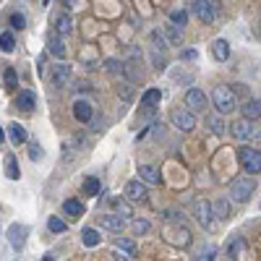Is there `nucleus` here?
I'll use <instances>...</instances> for the list:
<instances>
[{
    "instance_id": "1",
    "label": "nucleus",
    "mask_w": 261,
    "mask_h": 261,
    "mask_svg": "<svg viewBox=\"0 0 261 261\" xmlns=\"http://www.w3.org/2000/svg\"><path fill=\"white\" fill-rule=\"evenodd\" d=\"M256 191V178L251 175H238L232 183H230V199L238 201V204H248L251 196Z\"/></svg>"
},
{
    "instance_id": "2",
    "label": "nucleus",
    "mask_w": 261,
    "mask_h": 261,
    "mask_svg": "<svg viewBox=\"0 0 261 261\" xmlns=\"http://www.w3.org/2000/svg\"><path fill=\"white\" fill-rule=\"evenodd\" d=\"M212 102H214V110H217V113L227 115V113L235 110L238 97H235V92L230 89V86H217V89L212 92Z\"/></svg>"
},
{
    "instance_id": "3",
    "label": "nucleus",
    "mask_w": 261,
    "mask_h": 261,
    "mask_svg": "<svg viewBox=\"0 0 261 261\" xmlns=\"http://www.w3.org/2000/svg\"><path fill=\"white\" fill-rule=\"evenodd\" d=\"M149 45H151V65H154L157 71H162L167 60H165V50H167V37L162 32H151L149 37Z\"/></svg>"
},
{
    "instance_id": "4",
    "label": "nucleus",
    "mask_w": 261,
    "mask_h": 261,
    "mask_svg": "<svg viewBox=\"0 0 261 261\" xmlns=\"http://www.w3.org/2000/svg\"><path fill=\"white\" fill-rule=\"evenodd\" d=\"M238 162L246 167V172H261V151L253 146H241L238 149Z\"/></svg>"
},
{
    "instance_id": "5",
    "label": "nucleus",
    "mask_w": 261,
    "mask_h": 261,
    "mask_svg": "<svg viewBox=\"0 0 261 261\" xmlns=\"http://www.w3.org/2000/svg\"><path fill=\"white\" fill-rule=\"evenodd\" d=\"M193 217H196V220H199V225L206 227V230L214 225V209H212V204L204 201V199H196V201H193Z\"/></svg>"
},
{
    "instance_id": "6",
    "label": "nucleus",
    "mask_w": 261,
    "mask_h": 261,
    "mask_svg": "<svg viewBox=\"0 0 261 261\" xmlns=\"http://www.w3.org/2000/svg\"><path fill=\"white\" fill-rule=\"evenodd\" d=\"M230 130H232V136H235L238 141H251V139L256 136V128H253V120H251V118L235 120V123L230 125Z\"/></svg>"
},
{
    "instance_id": "7",
    "label": "nucleus",
    "mask_w": 261,
    "mask_h": 261,
    "mask_svg": "<svg viewBox=\"0 0 261 261\" xmlns=\"http://www.w3.org/2000/svg\"><path fill=\"white\" fill-rule=\"evenodd\" d=\"M27 235H29V230L24 227V225H11L8 230H6V238H8V243H11V248L13 251H21L24 248V243H27Z\"/></svg>"
},
{
    "instance_id": "8",
    "label": "nucleus",
    "mask_w": 261,
    "mask_h": 261,
    "mask_svg": "<svg viewBox=\"0 0 261 261\" xmlns=\"http://www.w3.org/2000/svg\"><path fill=\"white\" fill-rule=\"evenodd\" d=\"M170 120H172V125H175L178 130H193L196 128V115H193V110H175L170 115Z\"/></svg>"
},
{
    "instance_id": "9",
    "label": "nucleus",
    "mask_w": 261,
    "mask_h": 261,
    "mask_svg": "<svg viewBox=\"0 0 261 261\" xmlns=\"http://www.w3.org/2000/svg\"><path fill=\"white\" fill-rule=\"evenodd\" d=\"M193 13L199 16L204 24H212L214 16H217V8H214L212 0H193Z\"/></svg>"
},
{
    "instance_id": "10",
    "label": "nucleus",
    "mask_w": 261,
    "mask_h": 261,
    "mask_svg": "<svg viewBox=\"0 0 261 261\" xmlns=\"http://www.w3.org/2000/svg\"><path fill=\"white\" fill-rule=\"evenodd\" d=\"M186 105H188V110H193V113H204L206 110V94L193 86V89H188V94H186Z\"/></svg>"
},
{
    "instance_id": "11",
    "label": "nucleus",
    "mask_w": 261,
    "mask_h": 261,
    "mask_svg": "<svg viewBox=\"0 0 261 261\" xmlns=\"http://www.w3.org/2000/svg\"><path fill=\"white\" fill-rule=\"evenodd\" d=\"M123 196L128 201H146V188H144L141 178L139 180H128L125 188H123Z\"/></svg>"
},
{
    "instance_id": "12",
    "label": "nucleus",
    "mask_w": 261,
    "mask_h": 261,
    "mask_svg": "<svg viewBox=\"0 0 261 261\" xmlns=\"http://www.w3.org/2000/svg\"><path fill=\"white\" fill-rule=\"evenodd\" d=\"M73 118H76L79 123H89V120L94 118L92 102H89V99H76V102H73Z\"/></svg>"
},
{
    "instance_id": "13",
    "label": "nucleus",
    "mask_w": 261,
    "mask_h": 261,
    "mask_svg": "<svg viewBox=\"0 0 261 261\" xmlns=\"http://www.w3.org/2000/svg\"><path fill=\"white\" fill-rule=\"evenodd\" d=\"M68 79H71V65L60 60V63L55 65V68H53V73H50V84L60 89V86L68 84Z\"/></svg>"
},
{
    "instance_id": "14",
    "label": "nucleus",
    "mask_w": 261,
    "mask_h": 261,
    "mask_svg": "<svg viewBox=\"0 0 261 261\" xmlns=\"http://www.w3.org/2000/svg\"><path fill=\"white\" fill-rule=\"evenodd\" d=\"M16 107L18 110H24V113H32V110H37V97H34V92H21V94H16Z\"/></svg>"
},
{
    "instance_id": "15",
    "label": "nucleus",
    "mask_w": 261,
    "mask_h": 261,
    "mask_svg": "<svg viewBox=\"0 0 261 261\" xmlns=\"http://www.w3.org/2000/svg\"><path fill=\"white\" fill-rule=\"evenodd\" d=\"M47 53H50L53 58H58V60L65 58V45H63V39L58 37V32H53V34L47 37Z\"/></svg>"
},
{
    "instance_id": "16",
    "label": "nucleus",
    "mask_w": 261,
    "mask_h": 261,
    "mask_svg": "<svg viewBox=\"0 0 261 261\" xmlns=\"http://www.w3.org/2000/svg\"><path fill=\"white\" fill-rule=\"evenodd\" d=\"M8 139H11V144L13 146H21V144H27V128L21 125V123H11L8 125Z\"/></svg>"
},
{
    "instance_id": "17",
    "label": "nucleus",
    "mask_w": 261,
    "mask_h": 261,
    "mask_svg": "<svg viewBox=\"0 0 261 261\" xmlns=\"http://www.w3.org/2000/svg\"><path fill=\"white\" fill-rule=\"evenodd\" d=\"M53 24H55V32H58V34H68V32L73 29V18H71L68 11H63V13H58V16L53 18Z\"/></svg>"
},
{
    "instance_id": "18",
    "label": "nucleus",
    "mask_w": 261,
    "mask_h": 261,
    "mask_svg": "<svg viewBox=\"0 0 261 261\" xmlns=\"http://www.w3.org/2000/svg\"><path fill=\"white\" fill-rule=\"evenodd\" d=\"M123 225H125V217L123 214H105L102 217V227L110 230V232H120Z\"/></svg>"
},
{
    "instance_id": "19",
    "label": "nucleus",
    "mask_w": 261,
    "mask_h": 261,
    "mask_svg": "<svg viewBox=\"0 0 261 261\" xmlns=\"http://www.w3.org/2000/svg\"><path fill=\"white\" fill-rule=\"evenodd\" d=\"M212 55H214V60L225 63V60L230 58V42H227V39H214V45H212Z\"/></svg>"
},
{
    "instance_id": "20",
    "label": "nucleus",
    "mask_w": 261,
    "mask_h": 261,
    "mask_svg": "<svg viewBox=\"0 0 261 261\" xmlns=\"http://www.w3.org/2000/svg\"><path fill=\"white\" fill-rule=\"evenodd\" d=\"M86 206L79 201V199H68V201H63V214H68L73 217V220H79V217H84Z\"/></svg>"
},
{
    "instance_id": "21",
    "label": "nucleus",
    "mask_w": 261,
    "mask_h": 261,
    "mask_svg": "<svg viewBox=\"0 0 261 261\" xmlns=\"http://www.w3.org/2000/svg\"><path fill=\"white\" fill-rule=\"evenodd\" d=\"M160 99H162V89H157V86H154V89H146L141 94V107H144V110H151Z\"/></svg>"
},
{
    "instance_id": "22",
    "label": "nucleus",
    "mask_w": 261,
    "mask_h": 261,
    "mask_svg": "<svg viewBox=\"0 0 261 261\" xmlns=\"http://www.w3.org/2000/svg\"><path fill=\"white\" fill-rule=\"evenodd\" d=\"M139 178L144 183H149V186H157L160 183V172H157V167H151V165H141L139 167Z\"/></svg>"
},
{
    "instance_id": "23",
    "label": "nucleus",
    "mask_w": 261,
    "mask_h": 261,
    "mask_svg": "<svg viewBox=\"0 0 261 261\" xmlns=\"http://www.w3.org/2000/svg\"><path fill=\"white\" fill-rule=\"evenodd\" d=\"M99 241H102V235H99L94 227H84V230H81V243H84L86 248L99 246Z\"/></svg>"
},
{
    "instance_id": "24",
    "label": "nucleus",
    "mask_w": 261,
    "mask_h": 261,
    "mask_svg": "<svg viewBox=\"0 0 261 261\" xmlns=\"http://www.w3.org/2000/svg\"><path fill=\"white\" fill-rule=\"evenodd\" d=\"M3 170H6V178H8V180H18V178H21V170H18L16 154H8V157H6V162H3Z\"/></svg>"
},
{
    "instance_id": "25",
    "label": "nucleus",
    "mask_w": 261,
    "mask_h": 261,
    "mask_svg": "<svg viewBox=\"0 0 261 261\" xmlns=\"http://www.w3.org/2000/svg\"><path fill=\"white\" fill-rule=\"evenodd\" d=\"M243 253H246V241H243V238H238V235H235L232 241L227 243V256H230V258H241Z\"/></svg>"
},
{
    "instance_id": "26",
    "label": "nucleus",
    "mask_w": 261,
    "mask_h": 261,
    "mask_svg": "<svg viewBox=\"0 0 261 261\" xmlns=\"http://www.w3.org/2000/svg\"><path fill=\"white\" fill-rule=\"evenodd\" d=\"M243 118H261V99H246L243 102Z\"/></svg>"
},
{
    "instance_id": "27",
    "label": "nucleus",
    "mask_w": 261,
    "mask_h": 261,
    "mask_svg": "<svg viewBox=\"0 0 261 261\" xmlns=\"http://www.w3.org/2000/svg\"><path fill=\"white\" fill-rule=\"evenodd\" d=\"M165 37H167L170 45H180V42H183V27H175L170 21V27H165Z\"/></svg>"
},
{
    "instance_id": "28",
    "label": "nucleus",
    "mask_w": 261,
    "mask_h": 261,
    "mask_svg": "<svg viewBox=\"0 0 261 261\" xmlns=\"http://www.w3.org/2000/svg\"><path fill=\"white\" fill-rule=\"evenodd\" d=\"M3 86H6L8 92H13L16 86H18V73H16L13 65H6V71H3Z\"/></svg>"
},
{
    "instance_id": "29",
    "label": "nucleus",
    "mask_w": 261,
    "mask_h": 261,
    "mask_svg": "<svg viewBox=\"0 0 261 261\" xmlns=\"http://www.w3.org/2000/svg\"><path fill=\"white\" fill-rule=\"evenodd\" d=\"M212 209H214L217 220H227V217H230V201H227V199H217V201L212 204Z\"/></svg>"
},
{
    "instance_id": "30",
    "label": "nucleus",
    "mask_w": 261,
    "mask_h": 261,
    "mask_svg": "<svg viewBox=\"0 0 261 261\" xmlns=\"http://www.w3.org/2000/svg\"><path fill=\"white\" fill-rule=\"evenodd\" d=\"M84 193H86V196H99V193H102L99 178H86V180H84Z\"/></svg>"
},
{
    "instance_id": "31",
    "label": "nucleus",
    "mask_w": 261,
    "mask_h": 261,
    "mask_svg": "<svg viewBox=\"0 0 261 261\" xmlns=\"http://www.w3.org/2000/svg\"><path fill=\"white\" fill-rule=\"evenodd\" d=\"M0 50H3V53H13V50H16V39H13L11 32L0 34Z\"/></svg>"
},
{
    "instance_id": "32",
    "label": "nucleus",
    "mask_w": 261,
    "mask_h": 261,
    "mask_svg": "<svg viewBox=\"0 0 261 261\" xmlns=\"http://www.w3.org/2000/svg\"><path fill=\"white\" fill-rule=\"evenodd\" d=\"M113 209L118 212V214H123L125 217V220H130V217H134V212H130V206L120 199V196H118V199H113Z\"/></svg>"
},
{
    "instance_id": "33",
    "label": "nucleus",
    "mask_w": 261,
    "mask_h": 261,
    "mask_svg": "<svg viewBox=\"0 0 261 261\" xmlns=\"http://www.w3.org/2000/svg\"><path fill=\"white\" fill-rule=\"evenodd\" d=\"M115 248H118V251H123V253H128L130 258L136 256V246H134V241H125V238H120V241H115Z\"/></svg>"
},
{
    "instance_id": "34",
    "label": "nucleus",
    "mask_w": 261,
    "mask_h": 261,
    "mask_svg": "<svg viewBox=\"0 0 261 261\" xmlns=\"http://www.w3.org/2000/svg\"><path fill=\"white\" fill-rule=\"evenodd\" d=\"M8 24H11V29H16V32H21V29H24L27 27V16L24 13H11V18H8Z\"/></svg>"
},
{
    "instance_id": "35",
    "label": "nucleus",
    "mask_w": 261,
    "mask_h": 261,
    "mask_svg": "<svg viewBox=\"0 0 261 261\" xmlns=\"http://www.w3.org/2000/svg\"><path fill=\"white\" fill-rule=\"evenodd\" d=\"M47 230L50 232H65V230H68V225H65L60 217H50V220H47Z\"/></svg>"
},
{
    "instance_id": "36",
    "label": "nucleus",
    "mask_w": 261,
    "mask_h": 261,
    "mask_svg": "<svg viewBox=\"0 0 261 261\" xmlns=\"http://www.w3.org/2000/svg\"><path fill=\"white\" fill-rule=\"evenodd\" d=\"M170 21H172L175 27H186L188 13H186V11H172V13H170Z\"/></svg>"
},
{
    "instance_id": "37",
    "label": "nucleus",
    "mask_w": 261,
    "mask_h": 261,
    "mask_svg": "<svg viewBox=\"0 0 261 261\" xmlns=\"http://www.w3.org/2000/svg\"><path fill=\"white\" fill-rule=\"evenodd\" d=\"M42 157H45L42 146H39V144H29V160H32V162H39Z\"/></svg>"
},
{
    "instance_id": "38",
    "label": "nucleus",
    "mask_w": 261,
    "mask_h": 261,
    "mask_svg": "<svg viewBox=\"0 0 261 261\" xmlns=\"http://www.w3.org/2000/svg\"><path fill=\"white\" fill-rule=\"evenodd\" d=\"M134 230H136L139 235H144V232H149V230H151V225H149L146 220H134Z\"/></svg>"
},
{
    "instance_id": "39",
    "label": "nucleus",
    "mask_w": 261,
    "mask_h": 261,
    "mask_svg": "<svg viewBox=\"0 0 261 261\" xmlns=\"http://www.w3.org/2000/svg\"><path fill=\"white\" fill-rule=\"evenodd\" d=\"M105 68H107V73H118V71H123V63H118V60H105Z\"/></svg>"
},
{
    "instance_id": "40",
    "label": "nucleus",
    "mask_w": 261,
    "mask_h": 261,
    "mask_svg": "<svg viewBox=\"0 0 261 261\" xmlns=\"http://www.w3.org/2000/svg\"><path fill=\"white\" fill-rule=\"evenodd\" d=\"M209 128L214 130V134H225V123H222L220 118H214V120H209Z\"/></svg>"
},
{
    "instance_id": "41",
    "label": "nucleus",
    "mask_w": 261,
    "mask_h": 261,
    "mask_svg": "<svg viewBox=\"0 0 261 261\" xmlns=\"http://www.w3.org/2000/svg\"><path fill=\"white\" fill-rule=\"evenodd\" d=\"M196 55H199L196 50H186V53H183V58H186V60H196Z\"/></svg>"
},
{
    "instance_id": "42",
    "label": "nucleus",
    "mask_w": 261,
    "mask_h": 261,
    "mask_svg": "<svg viewBox=\"0 0 261 261\" xmlns=\"http://www.w3.org/2000/svg\"><path fill=\"white\" fill-rule=\"evenodd\" d=\"M63 6H68V8H76V6H79V0H63Z\"/></svg>"
},
{
    "instance_id": "43",
    "label": "nucleus",
    "mask_w": 261,
    "mask_h": 261,
    "mask_svg": "<svg viewBox=\"0 0 261 261\" xmlns=\"http://www.w3.org/2000/svg\"><path fill=\"white\" fill-rule=\"evenodd\" d=\"M6 141V134H3V128H0V144H3Z\"/></svg>"
},
{
    "instance_id": "44",
    "label": "nucleus",
    "mask_w": 261,
    "mask_h": 261,
    "mask_svg": "<svg viewBox=\"0 0 261 261\" xmlns=\"http://www.w3.org/2000/svg\"><path fill=\"white\" fill-rule=\"evenodd\" d=\"M42 3H45V6H47V3H50V0H42Z\"/></svg>"
}]
</instances>
